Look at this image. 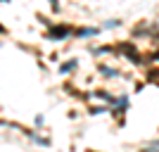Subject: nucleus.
I'll return each instance as SVG.
<instances>
[{
	"label": "nucleus",
	"instance_id": "obj_1",
	"mask_svg": "<svg viewBox=\"0 0 159 152\" xmlns=\"http://www.w3.org/2000/svg\"><path fill=\"white\" fill-rule=\"evenodd\" d=\"M74 67H76V62H66V64L62 67V71H69V69H74Z\"/></svg>",
	"mask_w": 159,
	"mask_h": 152
}]
</instances>
